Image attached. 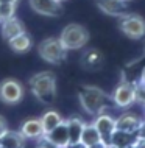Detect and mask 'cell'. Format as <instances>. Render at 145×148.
Listing matches in <instances>:
<instances>
[{"label": "cell", "mask_w": 145, "mask_h": 148, "mask_svg": "<svg viewBox=\"0 0 145 148\" xmlns=\"http://www.w3.org/2000/svg\"><path fill=\"white\" fill-rule=\"evenodd\" d=\"M134 86H136V103H140V105L145 106V83L139 81Z\"/></svg>", "instance_id": "cell-23"}, {"label": "cell", "mask_w": 145, "mask_h": 148, "mask_svg": "<svg viewBox=\"0 0 145 148\" xmlns=\"http://www.w3.org/2000/svg\"><path fill=\"white\" fill-rule=\"evenodd\" d=\"M21 134L27 140H38L41 139L44 134V130H42V123H41V119H27L25 122L22 123L21 126Z\"/></svg>", "instance_id": "cell-14"}, {"label": "cell", "mask_w": 145, "mask_h": 148, "mask_svg": "<svg viewBox=\"0 0 145 148\" xmlns=\"http://www.w3.org/2000/svg\"><path fill=\"white\" fill-rule=\"evenodd\" d=\"M144 56H145V51H144Z\"/></svg>", "instance_id": "cell-33"}, {"label": "cell", "mask_w": 145, "mask_h": 148, "mask_svg": "<svg viewBox=\"0 0 145 148\" xmlns=\"http://www.w3.org/2000/svg\"><path fill=\"white\" fill-rule=\"evenodd\" d=\"M6 131H8V123H6L5 117H2V115H0V137H2Z\"/></svg>", "instance_id": "cell-26"}, {"label": "cell", "mask_w": 145, "mask_h": 148, "mask_svg": "<svg viewBox=\"0 0 145 148\" xmlns=\"http://www.w3.org/2000/svg\"><path fill=\"white\" fill-rule=\"evenodd\" d=\"M139 81L145 83V69H144V72H142V77H140V79H139Z\"/></svg>", "instance_id": "cell-30"}, {"label": "cell", "mask_w": 145, "mask_h": 148, "mask_svg": "<svg viewBox=\"0 0 145 148\" xmlns=\"http://www.w3.org/2000/svg\"><path fill=\"white\" fill-rule=\"evenodd\" d=\"M8 45H10V49L14 51V53H27L28 50L31 49V45H33V41H31V36L27 33H22V34H17L16 38L10 39L8 41Z\"/></svg>", "instance_id": "cell-17"}, {"label": "cell", "mask_w": 145, "mask_h": 148, "mask_svg": "<svg viewBox=\"0 0 145 148\" xmlns=\"http://www.w3.org/2000/svg\"><path fill=\"white\" fill-rule=\"evenodd\" d=\"M64 122V117L58 111L55 109H48L47 112H44V115L41 117V123H42V130L44 134H48L50 131H53L58 125H61Z\"/></svg>", "instance_id": "cell-18"}, {"label": "cell", "mask_w": 145, "mask_h": 148, "mask_svg": "<svg viewBox=\"0 0 145 148\" xmlns=\"http://www.w3.org/2000/svg\"><path fill=\"white\" fill-rule=\"evenodd\" d=\"M25 97V87L14 78H6L0 83V101L5 105H17Z\"/></svg>", "instance_id": "cell-7"}, {"label": "cell", "mask_w": 145, "mask_h": 148, "mask_svg": "<svg viewBox=\"0 0 145 148\" xmlns=\"http://www.w3.org/2000/svg\"><path fill=\"white\" fill-rule=\"evenodd\" d=\"M134 140H136V134L115 130L114 134L111 136L108 145L109 147H120V148H131L133 143H134Z\"/></svg>", "instance_id": "cell-19"}, {"label": "cell", "mask_w": 145, "mask_h": 148, "mask_svg": "<svg viewBox=\"0 0 145 148\" xmlns=\"http://www.w3.org/2000/svg\"><path fill=\"white\" fill-rule=\"evenodd\" d=\"M28 5L39 16L58 17L63 14V3L58 0H28Z\"/></svg>", "instance_id": "cell-8"}, {"label": "cell", "mask_w": 145, "mask_h": 148, "mask_svg": "<svg viewBox=\"0 0 145 148\" xmlns=\"http://www.w3.org/2000/svg\"><path fill=\"white\" fill-rule=\"evenodd\" d=\"M80 142L86 147H91V145H95L98 142H103L102 137H100L98 131L94 123H84V128H83V133H81V137H80Z\"/></svg>", "instance_id": "cell-21"}, {"label": "cell", "mask_w": 145, "mask_h": 148, "mask_svg": "<svg viewBox=\"0 0 145 148\" xmlns=\"http://www.w3.org/2000/svg\"><path fill=\"white\" fill-rule=\"evenodd\" d=\"M45 137L50 140L56 148H67L70 145L69 140V133H67V125H66V119L61 125H58L53 131H50L48 134H45Z\"/></svg>", "instance_id": "cell-15"}, {"label": "cell", "mask_w": 145, "mask_h": 148, "mask_svg": "<svg viewBox=\"0 0 145 148\" xmlns=\"http://www.w3.org/2000/svg\"><path fill=\"white\" fill-rule=\"evenodd\" d=\"M33 95L44 105H52L56 98V77L53 72H38L28 79Z\"/></svg>", "instance_id": "cell-2"}, {"label": "cell", "mask_w": 145, "mask_h": 148, "mask_svg": "<svg viewBox=\"0 0 145 148\" xmlns=\"http://www.w3.org/2000/svg\"><path fill=\"white\" fill-rule=\"evenodd\" d=\"M92 123L95 125L97 131H98L100 137L104 143L109 142L111 136L114 134L115 131V117H112L109 112H102L98 115H95Z\"/></svg>", "instance_id": "cell-9"}, {"label": "cell", "mask_w": 145, "mask_h": 148, "mask_svg": "<svg viewBox=\"0 0 145 148\" xmlns=\"http://www.w3.org/2000/svg\"><path fill=\"white\" fill-rule=\"evenodd\" d=\"M131 148H145V139H140V137L136 136V140H134Z\"/></svg>", "instance_id": "cell-27"}, {"label": "cell", "mask_w": 145, "mask_h": 148, "mask_svg": "<svg viewBox=\"0 0 145 148\" xmlns=\"http://www.w3.org/2000/svg\"><path fill=\"white\" fill-rule=\"evenodd\" d=\"M144 108H145V106H144ZM144 120H145V117H144Z\"/></svg>", "instance_id": "cell-34"}, {"label": "cell", "mask_w": 145, "mask_h": 148, "mask_svg": "<svg viewBox=\"0 0 145 148\" xmlns=\"http://www.w3.org/2000/svg\"><path fill=\"white\" fill-rule=\"evenodd\" d=\"M111 103L119 109H128L136 105V86L128 81H120L111 94Z\"/></svg>", "instance_id": "cell-6"}, {"label": "cell", "mask_w": 145, "mask_h": 148, "mask_svg": "<svg viewBox=\"0 0 145 148\" xmlns=\"http://www.w3.org/2000/svg\"><path fill=\"white\" fill-rule=\"evenodd\" d=\"M87 148H108V143L98 142V143H95V145H91V147H87Z\"/></svg>", "instance_id": "cell-28"}, {"label": "cell", "mask_w": 145, "mask_h": 148, "mask_svg": "<svg viewBox=\"0 0 145 148\" xmlns=\"http://www.w3.org/2000/svg\"><path fill=\"white\" fill-rule=\"evenodd\" d=\"M67 148H87V147H86V145H83L81 142H76V143H70V145L67 147Z\"/></svg>", "instance_id": "cell-29"}, {"label": "cell", "mask_w": 145, "mask_h": 148, "mask_svg": "<svg viewBox=\"0 0 145 148\" xmlns=\"http://www.w3.org/2000/svg\"><path fill=\"white\" fill-rule=\"evenodd\" d=\"M140 122H142V119H140L139 115H136L134 112H130V111H128V112H122L117 119H115V130L136 134Z\"/></svg>", "instance_id": "cell-11"}, {"label": "cell", "mask_w": 145, "mask_h": 148, "mask_svg": "<svg viewBox=\"0 0 145 148\" xmlns=\"http://www.w3.org/2000/svg\"><path fill=\"white\" fill-rule=\"evenodd\" d=\"M38 55L48 64H61L67 58V50L63 47L61 41L58 38H47L38 45Z\"/></svg>", "instance_id": "cell-4"}, {"label": "cell", "mask_w": 145, "mask_h": 148, "mask_svg": "<svg viewBox=\"0 0 145 148\" xmlns=\"http://www.w3.org/2000/svg\"><path fill=\"white\" fill-rule=\"evenodd\" d=\"M16 3H0V23L8 21L11 17H16Z\"/></svg>", "instance_id": "cell-22"}, {"label": "cell", "mask_w": 145, "mask_h": 148, "mask_svg": "<svg viewBox=\"0 0 145 148\" xmlns=\"http://www.w3.org/2000/svg\"><path fill=\"white\" fill-rule=\"evenodd\" d=\"M122 2H125V3H128V2H131V0H122Z\"/></svg>", "instance_id": "cell-31"}, {"label": "cell", "mask_w": 145, "mask_h": 148, "mask_svg": "<svg viewBox=\"0 0 145 148\" xmlns=\"http://www.w3.org/2000/svg\"><path fill=\"white\" fill-rule=\"evenodd\" d=\"M136 136L140 139H145V120L142 119V122H140V125L137 128V131H136Z\"/></svg>", "instance_id": "cell-25"}, {"label": "cell", "mask_w": 145, "mask_h": 148, "mask_svg": "<svg viewBox=\"0 0 145 148\" xmlns=\"http://www.w3.org/2000/svg\"><path fill=\"white\" fill-rule=\"evenodd\" d=\"M58 2H61V3H63V2H66V0H58Z\"/></svg>", "instance_id": "cell-32"}, {"label": "cell", "mask_w": 145, "mask_h": 148, "mask_svg": "<svg viewBox=\"0 0 145 148\" xmlns=\"http://www.w3.org/2000/svg\"><path fill=\"white\" fill-rule=\"evenodd\" d=\"M97 6L103 14L112 17H122L126 14V3L122 0H97Z\"/></svg>", "instance_id": "cell-13"}, {"label": "cell", "mask_w": 145, "mask_h": 148, "mask_svg": "<svg viewBox=\"0 0 145 148\" xmlns=\"http://www.w3.org/2000/svg\"><path fill=\"white\" fill-rule=\"evenodd\" d=\"M27 139L21 134V131L8 130L0 137V148H25Z\"/></svg>", "instance_id": "cell-16"}, {"label": "cell", "mask_w": 145, "mask_h": 148, "mask_svg": "<svg viewBox=\"0 0 145 148\" xmlns=\"http://www.w3.org/2000/svg\"><path fill=\"white\" fill-rule=\"evenodd\" d=\"M89 30L84 25H80V23H69L66 25L61 31V34L58 36V39L61 41L63 47L67 51L70 50H81L87 45L89 42Z\"/></svg>", "instance_id": "cell-3"}, {"label": "cell", "mask_w": 145, "mask_h": 148, "mask_svg": "<svg viewBox=\"0 0 145 148\" xmlns=\"http://www.w3.org/2000/svg\"><path fill=\"white\" fill-rule=\"evenodd\" d=\"M80 64L84 70L89 72L100 70L104 64V55L98 49H87L83 51L81 58H80Z\"/></svg>", "instance_id": "cell-10"}, {"label": "cell", "mask_w": 145, "mask_h": 148, "mask_svg": "<svg viewBox=\"0 0 145 148\" xmlns=\"http://www.w3.org/2000/svg\"><path fill=\"white\" fill-rule=\"evenodd\" d=\"M119 30L128 39L139 41L145 38V19L139 14L126 13L119 17Z\"/></svg>", "instance_id": "cell-5"}, {"label": "cell", "mask_w": 145, "mask_h": 148, "mask_svg": "<svg viewBox=\"0 0 145 148\" xmlns=\"http://www.w3.org/2000/svg\"><path fill=\"white\" fill-rule=\"evenodd\" d=\"M36 142H38V143H36V148H56L53 143H52V142L45 137V136H42V137L38 139Z\"/></svg>", "instance_id": "cell-24"}, {"label": "cell", "mask_w": 145, "mask_h": 148, "mask_svg": "<svg viewBox=\"0 0 145 148\" xmlns=\"http://www.w3.org/2000/svg\"><path fill=\"white\" fill-rule=\"evenodd\" d=\"M78 100L83 111L86 114L92 115V117H95V115L102 112H106L109 109V106L112 105L111 95H108L98 86H92V84L81 86V89L78 90Z\"/></svg>", "instance_id": "cell-1"}, {"label": "cell", "mask_w": 145, "mask_h": 148, "mask_svg": "<svg viewBox=\"0 0 145 148\" xmlns=\"http://www.w3.org/2000/svg\"><path fill=\"white\" fill-rule=\"evenodd\" d=\"M84 123H86V122H84L83 119H80V117H70V119H66L67 133H69V140H70V143L80 142V137H81Z\"/></svg>", "instance_id": "cell-20"}, {"label": "cell", "mask_w": 145, "mask_h": 148, "mask_svg": "<svg viewBox=\"0 0 145 148\" xmlns=\"http://www.w3.org/2000/svg\"><path fill=\"white\" fill-rule=\"evenodd\" d=\"M25 31L27 30H25L23 22L17 17H11V19H8V21L0 23V33H2V38L5 39L6 42L10 41V39L16 38L17 34L25 33Z\"/></svg>", "instance_id": "cell-12"}]
</instances>
